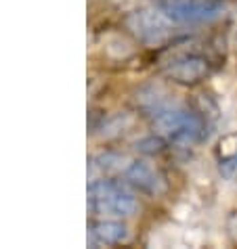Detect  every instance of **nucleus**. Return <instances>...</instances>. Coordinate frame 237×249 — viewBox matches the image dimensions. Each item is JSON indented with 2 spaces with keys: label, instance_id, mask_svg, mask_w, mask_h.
I'll return each mask as SVG.
<instances>
[{
  "label": "nucleus",
  "instance_id": "obj_5",
  "mask_svg": "<svg viewBox=\"0 0 237 249\" xmlns=\"http://www.w3.org/2000/svg\"><path fill=\"white\" fill-rule=\"evenodd\" d=\"M208 73V61L201 54H183L170 61L166 75L178 84H198Z\"/></svg>",
  "mask_w": 237,
  "mask_h": 249
},
{
  "label": "nucleus",
  "instance_id": "obj_4",
  "mask_svg": "<svg viewBox=\"0 0 237 249\" xmlns=\"http://www.w3.org/2000/svg\"><path fill=\"white\" fill-rule=\"evenodd\" d=\"M166 13L164 11H153V9H141L130 13L126 23L132 32L137 34L143 42L153 44L159 42L168 36V21H166Z\"/></svg>",
  "mask_w": 237,
  "mask_h": 249
},
{
  "label": "nucleus",
  "instance_id": "obj_3",
  "mask_svg": "<svg viewBox=\"0 0 237 249\" xmlns=\"http://www.w3.org/2000/svg\"><path fill=\"white\" fill-rule=\"evenodd\" d=\"M159 9L174 23H210L225 13V0H162Z\"/></svg>",
  "mask_w": 237,
  "mask_h": 249
},
{
  "label": "nucleus",
  "instance_id": "obj_2",
  "mask_svg": "<svg viewBox=\"0 0 237 249\" xmlns=\"http://www.w3.org/2000/svg\"><path fill=\"white\" fill-rule=\"evenodd\" d=\"M88 210L93 213L128 218L137 212V199L124 184L101 178L88 184Z\"/></svg>",
  "mask_w": 237,
  "mask_h": 249
},
{
  "label": "nucleus",
  "instance_id": "obj_1",
  "mask_svg": "<svg viewBox=\"0 0 237 249\" xmlns=\"http://www.w3.org/2000/svg\"><path fill=\"white\" fill-rule=\"evenodd\" d=\"M145 109L153 117L156 128L172 144L193 147L206 134L204 120L195 111H191V109H185L183 105H177V103H170V101H164L156 96V99H149Z\"/></svg>",
  "mask_w": 237,
  "mask_h": 249
},
{
  "label": "nucleus",
  "instance_id": "obj_7",
  "mask_svg": "<svg viewBox=\"0 0 237 249\" xmlns=\"http://www.w3.org/2000/svg\"><path fill=\"white\" fill-rule=\"evenodd\" d=\"M128 237L126 224L116 222V220H99L88 226V243L97 245H116Z\"/></svg>",
  "mask_w": 237,
  "mask_h": 249
},
{
  "label": "nucleus",
  "instance_id": "obj_6",
  "mask_svg": "<svg viewBox=\"0 0 237 249\" xmlns=\"http://www.w3.org/2000/svg\"><path fill=\"white\" fill-rule=\"evenodd\" d=\"M124 178L132 189L145 193V195H158L164 191V178L149 161H143V159L132 161L124 172Z\"/></svg>",
  "mask_w": 237,
  "mask_h": 249
}]
</instances>
